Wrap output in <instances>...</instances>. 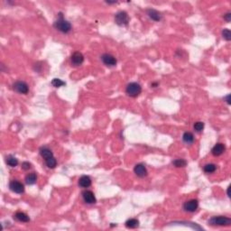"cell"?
I'll return each mask as SVG.
<instances>
[{
	"instance_id": "1",
	"label": "cell",
	"mask_w": 231,
	"mask_h": 231,
	"mask_svg": "<svg viewBox=\"0 0 231 231\" xmlns=\"http://www.w3.org/2000/svg\"><path fill=\"white\" fill-rule=\"evenodd\" d=\"M54 27L55 29H57L58 31H60L63 34H68L71 30V26L67 20H65L61 14H59V17L58 19L54 22Z\"/></svg>"
},
{
	"instance_id": "2",
	"label": "cell",
	"mask_w": 231,
	"mask_h": 231,
	"mask_svg": "<svg viewBox=\"0 0 231 231\" xmlns=\"http://www.w3.org/2000/svg\"><path fill=\"white\" fill-rule=\"evenodd\" d=\"M126 92L127 94L132 97V98H136L137 96L141 94L142 92V88L140 84H138L137 82H131L129 83L128 85L127 86V89H126Z\"/></svg>"
},
{
	"instance_id": "3",
	"label": "cell",
	"mask_w": 231,
	"mask_h": 231,
	"mask_svg": "<svg viewBox=\"0 0 231 231\" xmlns=\"http://www.w3.org/2000/svg\"><path fill=\"white\" fill-rule=\"evenodd\" d=\"M209 223L213 226H230L231 219L228 217L224 216H217V217H212Z\"/></svg>"
},
{
	"instance_id": "4",
	"label": "cell",
	"mask_w": 231,
	"mask_h": 231,
	"mask_svg": "<svg viewBox=\"0 0 231 231\" xmlns=\"http://www.w3.org/2000/svg\"><path fill=\"white\" fill-rule=\"evenodd\" d=\"M115 22L118 26H128L129 23V17L127 12L119 11L115 16Z\"/></svg>"
},
{
	"instance_id": "5",
	"label": "cell",
	"mask_w": 231,
	"mask_h": 231,
	"mask_svg": "<svg viewBox=\"0 0 231 231\" xmlns=\"http://www.w3.org/2000/svg\"><path fill=\"white\" fill-rule=\"evenodd\" d=\"M13 88L16 91H17L20 94H27L29 91V87L27 85V83H26L25 81H22V80H18L17 82H15L13 85Z\"/></svg>"
},
{
	"instance_id": "6",
	"label": "cell",
	"mask_w": 231,
	"mask_h": 231,
	"mask_svg": "<svg viewBox=\"0 0 231 231\" xmlns=\"http://www.w3.org/2000/svg\"><path fill=\"white\" fill-rule=\"evenodd\" d=\"M9 188L12 191L16 192L17 194H22L25 191V187L24 184L18 180H11L9 182Z\"/></svg>"
},
{
	"instance_id": "7",
	"label": "cell",
	"mask_w": 231,
	"mask_h": 231,
	"mask_svg": "<svg viewBox=\"0 0 231 231\" xmlns=\"http://www.w3.org/2000/svg\"><path fill=\"white\" fill-rule=\"evenodd\" d=\"M83 61H84V56L81 52L75 51L72 53L70 57V62L73 66H79L83 63Z\"/></svg>"
},
{
	"instance_id": "8",
	"label": "cell",
	"mask_w": 231,
	"mask_h": 231,
	"mask_svg": "<svg viewBox=\"0 0 231 231\" xmlns=\"http://www.w3.org/2000/svg\"><path fill=\"white\" fill-rule=\"evenodd\" d=\"M198 207H199V202L197 200H190L188 201L184 202L183 209L188 212H194L197 210Z\"/></svg>"
},
{
	"instance_id": "9",
	"label": "cell",
	"mask_w": 231,
	"mask_h": 231,
	"mask_svg": "<svg viewBox=\"0 0 231 231\" xmlns=\"http://www.w3.org/2000/svg\"><path fill=\"white\" fill-rule=\"evenodd\" d=\"M101 60L103 63L108 67H114L117 65V59L109 53H105L101 56Z\"/></svg>"
},
{
	"instance_id": "10",
	"label": "cell",
	"mask_w": 231,
	"mask_h": 231,
	"mask_svg": "<svg viewBox=\"0 0 231 231\" xmlns=\"http://www.w3.org/2000/svg\"><path fill=\"white\" fill-rule=\"evenodd\" d=\"M82 198H83V200L88 204H93L96 202V197L91 190H84L82 192Z\"/></svg>"
},
{
	"instance_id": "11",
	"label": "cell",
	"mask_w": 231,
	"mask_h": 231,
	"mask_svg": "<svg viewBox=\"0 0 231 231\" xmlns=\"http://www.w3.org/2000/svg\"><path fill=\"white\" fill-rule=\"evenodd\" d=\"M134 171H135V173L137 174L138 177H141V178H143V177H145V176L147 175V170H146V166L143 163L137 164L135 166V168H134Z\"/></svg>"
},
{
	"instance_id": "12",
	"label": "cell",
	"mask_w": 231,
	"mask_h": 231,
	"mask_svg": "<svg viewBox=\"0 0 231 231\" xmlns=\"http://www.w3.org/2000/svg\"><path fill=\"white\" fill-rule=\"evenodd\" d=\"M79 185L82 188H89L91 185V179L89 178V176L83 175L79 180Z\"/></svg>"
},
{
	"instance_id": "13",
	"label": "cell",
	"mask_w": 231,
	"mask_h": 231,
	"mask_svg": "<svg viewBox=\"0 0 231 231\" xmlns=\"http://www.w3.org/2000/svg\"><path fill=\"white\" fill-rule=\"evenodd\" d=\"M224 151H225V146L223 144H221V143H218L212 148L211 153L215 156H219V155H221L224 153Z\"/></svg>"
},
{
	"instance_id": "14",
	"label": "cell",
	"mask_w": 231,
	"mask_h": 231,
	"mask_svg": "<svg viewBox=\"0 0 231 231\" xmlns=\"http://www.w3.org/2000/svg\"><path fill=\"white\" fill-rule=\"evenodd\" d=\"M40 154L42 155V157H43L44 160L49 159V158H51V157L53 156L52 152H51L48 147H46V146H43V147H42L40 149Z\"/></svg>"
},
{
	"instance_id": "15",
	"label": "cell",
	"mask_w": 231,
	"mask_h": 231,
	"mask_svg": "<svg viewBox=\"0 0 231 231\" xmlns=\"http://www.w3.org/2000/svg\"><path fill=\"white\" fill-rule=\"evenodd\" d=\"M147 15L149 16L150 18H152L154 21H160L161 18H162L161 14L158 11L154 10V9H148L147 10Z\"/></svg>"
},
{
	"instance_id": "16",
	"label": "cell",
	"mask_w": 231,
	"mask_h": 231,
	"mask_svg": "<svg viewBox=\"0 0 231 231\" xmlns=\"http://www.w3.org/2000/svg\"><path fill=\"white\" fill-rule=\"evenodd\" d=\"M14 218L16 219H17L18 221H21V222H29L30 221V219H29L28 215H26L24 212H21V211L17 212Z\"/></svg>"
},
{
	"instance_id": "17",
	"label": "cell",
	"mask_w": 231,
	"mask_h": 231,
	"mask_svg": "<svg viewBox=\"0 0 231 231\" xmlns=\"http://www.w3.org/2000/svg\"><path fill=\"white\" fill-rule=\"evenodd\" d=\"M6 163L10 167H16L18 164V160L13 155H8L6 157Z\"/></svg>"
},
{
	"instance_id": "18",
	"label": "cell",
	"mask_w": 231,
	"mask_h": 231,
	"mask_svg": "<svg viewBox=\"0 0 231 231\" xmlns=\"http://www.w3.org/2000/svg\"><path fill=\"white\" fill-rule=\"evenodd\" d=\"M37 180V176H36V173L35 172H32V173H29L27 174L26 177V182L28 185H33L36 182Z\"/></svg>"
},
{
	"instance_id": "19",
	"label": "cell",
	"mask_w": 231,
	"mask_h": 231,
	"mask_svg": "<svg viewBox=\"0 0 231 231\" xmlns=\"http://www.w3.org/2000/svg\"><path fill=\"white\" fill-rule=\"evenodd\" d=\"M182 140L186 144H192L194 142V136L190 132H185L182 136Z\"/></svg>"
},
{
	"instance_id": "20",
	"label": "cell",
	"mask_w": 231,
	"mask_h": 231,
	"mask_svg": "<svg viewBox=\"0 0 231 231\" xmlns=\"http://www.w3.org/2000/svg\"><path fill=\"white\" fill-rule=\"evenodd\" d=\"M139 226V221L137 219H130L126 222V227L128 229H136Z\"/></svg>"
},
{
	"instance_id": "21",
	"label": "cell",
	"mask_w": 231,
	"mask_h": 231,
	"mask_svg": "<svg viewBox=\"0 0 231 231\" xmlns=\"http://www.w3.org/2000/svg\"><path fill=\"white\" fill-rule=\"evenodd\" d=\"M216 169H217V166L214 163H207L203 167V170L206 173H213L216 171Z\"/></svg>"
},
{
	"instance_id": "22",
	"label": "cell",
	"mask_w": 231,
	"mask_h": 231,
	"mask_svg": "<svg viewBox=\"0 0 231 231\" xmlns=\"http://www.w3.org/2000/svg\"><path fill=\"white\" fill-rule=\"evenodd\" d=\"M44 161H45V163H46L47 167L50 168V169L55 168V166L57 165V161H56V159H55L54 156H52V157L49 158V159H46V160H44Z\"/></svg>"
},
{
	"instance_id": "23",
	"label": "cell",
	"mask_w": 231,
	"mask_h": 231,
	"mask_svg": "<svg viewBox=\"0 0 231 231\" xmlns=\"http://www.w3.org/2000/svg\"><path fill=\"white\" fill-rule=\"evenodd\" d=\"M172 164L175 167H184V166H186L187 162L183 159H176L172 162Z\"/></svg>"
},
{
	"instance_id": "24",
	"label": "cell",
	"mask_w": 231,
	"mask_h": 231,
	"mask_svg": "<svg viewBox=\"0 0 231 231\" xmlns=\"http://www.w3.org/2000/svg\"><path fill=\"white\" fill-rule=\"evenodd\" d=\"M51 85L53 86L54 88H60L61 86H64L65 85V82L64 81H62L61 79H53L52 80H51Z\"/></svg>"
},
{
	"instance_id": "25",
	"label": "cell",
	"mask_w": 231,
	"mask_h": 231,
	"mask_svg": "<svg viewBox=\"0 0 231 231\" xmlns=\"http://www.w3.org/2000/svg\"><path fill=\"white\" fill-rule=\"evenodd\" d=\"M203 128H204V123L203 122L199 121V122H196L194 124V130L196 132H201L203 130Z\"/></svg>"
},
{
	"instance_id": "26",
	"label": "cell",
	"mask_w": 231,
	"mask_h": 231,
	"mask_svg": "<svg viewBox=\"0 0 231 231\" xmlns=\"http://www.w3.org/2000/svg\"><path fill=\"white\" fill-rule=\"evenodd\" d=\"M222 36L224 39H226L227 41H230L231 40V33L229 29H224L222 31Z\"/></svg>"
},
{
	"instance_id": "27",
	"label": "cell",
	"mask_w": 231,
	"mask_h": 231,
	"mask_svg": "<svg viewBox=\"0 0 231 231\" xmlns=\"http://www.w3.org/2000/svg\"><path fill=\"white\" fill-rule=\"evenodd\" d=\"M22 168L25 170V171H27L31 168V163H28V162H24L22 163Z\"/></svg>"
},
{
	"instance_id": "28",
	"label": "cell",
	"mask_w": 231,
	"mask_h": 231,
	"mask_svg": "<svg viewBox=\"0 0 231 231\" xmlns=\"http://www.w3.org/2000/svg\"><path fill=\"white\" fill-rule=\"evenodd\" d=\"M224 19L229 23V22H230L231 20V14L230 13H227L225 16H224Z\"/></svg>"
},
{
	"instance_id": "29",
	"label": "cell",
	"mask_w": 231,
	"mask_h": 231,
	"mask_svg": "<svg viewBox=\"0 0 231 231\" xmlns=\"http://www.w3.org/2000/svg\"><path fill=\"white\" fill-rule=\"evenodd\" d=\"M224 99L227 100V103H228V104H230V95H228L226 98H224Z\"/></svg>"
},
{
	"instance_id": "30",
	"label": "cell",
	"mask_w": 231,
	"mask_h": 231,
	"mask_svg": "<svg viewBox=\"0 0 231 231\" xmlns=\"http://www.w3.org/2000/svg\"><path fill=\"white\" fill-rule=\"evenodd\" d=\"M229 189H230V188H229V187L228 188V196H229V197L230 196V195H229Z\"/></svg>"
}]
</instances>
